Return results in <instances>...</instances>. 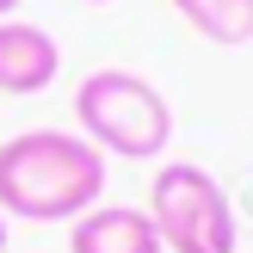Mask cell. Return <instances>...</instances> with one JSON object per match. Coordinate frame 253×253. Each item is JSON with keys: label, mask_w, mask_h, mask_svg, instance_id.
Segmentation results:
<instances>
[{"label": "cell", "mask_w": 253, "mask_h": 253, "mask_svg": "<svg viewBox=\"0 0 253 253\" xmlns=\"http://www.w3.org/2000/svg\"><path fill=\"white\" fill-rule=\"evenodd\" d=\"M111 161L81 130H19L0 142V216L19 222H74L105 204Z\"/></svg>", "instance_id": "cell-1"}, {"label": "cell", "mask_w": 253, "mask_h": 253, "mask_svg": "<svg viewBox=\"0 0 253 253\" xmlns=\"http://www.w3.org/2000/svg\"><path fill=\"white\" fill-rule=\"evenodd\" d=\"M74 124L105 161H155L173 136V105L136 68H93L74 86Z\"/></svg>", "instance_id": "cell-2"}, {"label": "cell", "mask_w": 253, "mask_h": 253, "mask_svg": "<svg viewBox=\"0 0 253 253\" xmlns=\"http://www.w3.org/2000/svg\"><path fill=\"white\" fill-rule=\"evenodd\" d=\"M142 210H148V222H155L167 253H235L241 247L235 198L198 161H167L148 179V204Z\"/></svg>", "instance_id": "cell-3"}, {"label": "cell", "mask_w": 253, "mask_h": 253, "mask_svg": "<svg viewBox=\"0 0 253 253\" xmlns=\"http://www.w3.org/2000/svg\"><path fill=\"white\" fill-rule=\"evenodd\" d=\"M56 74H62V49H56V37L43 25L0 19V93L37 99V93H49Z\"/></svg>", "instance_id": "cell-4"}, {"label": "cell", "mask_w": 253, "mask_h": 253, "mask_svg": "<svg viewBox=\"0 0 253 253\" xmlns=\"http://www.w3.org/2000/svg\"><path fill=\"white\" fill-rule=\"evenodd\" d=\"M68 253H167L142 204H93L68 222Z\"/></svg>", "instance_id": "cell-5"}, {"label": "cell", "mask_w": 253, "mask_h": 253, "mask_svg": "<svg viewBox=\"0 0 253 253\" xmlns=\"http://www.w3.org/2000/svg\"><path fill=\"white\" fill-rule=\"evenodd\" d=\"M173 12H179L198 37H210V43H222V49L253 43V0H173Z\"/></svg>", "instance_id": "cell-6"}, {"label": "cell", "mask_w": 253, "mask_h": 253, "mask_svg": "<svg viewBox=\"0 0 253 253\" xmlns=\"http://www.w3.org/2000/svg\"><path fill=\"white\" fill-rule=\"evenodd\" d=\"M12 12H19V0H0V19H12Z\"/></svg>", "instance_id": "cell-7"}, {"label": "cell", "mask_w": 253, "mask_h": 253, "mask_svg": "<svg viewBox=\"0 0 253 253\" xmlns=\"http://www.w3.org/2000/svg\"><path fill=\"white\" fill-rule=\"evenodd\" d=\"M6 241H12V229H6V216H0V253H6Z\"/></svg>", "instance_id": "cell-8"}, {"label": "cell", "mask_w": 253, "mask_h": 253, "mask_svg": "<svg viewBox=\"0 0 253 253\" xmlns=\"http://www.w3.org/2000/svg\"><path fill=\"white\" fill-rule=\"evenodd\" d=\"M81 6H111V0H81Z\"/></svg>", "instance_id": "cell-9"}]
</instances>
